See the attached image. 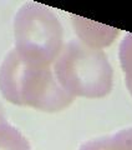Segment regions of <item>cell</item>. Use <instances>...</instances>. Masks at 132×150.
I'll use <instances>...</instances> for the list:
<instances>
[{
  "label": "cell",
  "instance_id": "ba28073f",
  "mask_svg": "<svg viewBox=\"0 0 132 150\" xmlns=\"http://www.w3.org/2000/svg\"><path fill=\"white\" fill-rule=\"evenodd\" d=\"M0 121H6L5 111H4V108H3L1 104H0Z\"/></svg>",
  "mask_w": 132,
  "mask_h": 150
},
{
  "label": "cell",
  "instance_id": "8992f818",
  "mask_svg": "<svg viewBox=\"0 0 132 150\" xmlns=\"http://www.w3.org/2000/svg\"><path fill=\"white\" fill-rule=\"evenodd\" d=\"M0 150H31V146L20 130L8 121H0Z\"/></svg>",
  "mask_w": 132,
  "mask_h": 150
},
{
  "label": "cell",
  "instance_id": "5b68a950",
  "mask_svg": "<svg viewBox=\"0 0 132 150\" xmlns=\"http://www.w3.org/2000/svg\"><path fill=\"white\" fill-rule=\"evenodd\" d=\"M79 150H132V128L86 140L80 145Z\"/></svg>",
  "mask_w": 132,
  "mask_h": 150
},
{
  "label": "cell",
  "instance_id": "52a82bcc",
  "mask_svg": "<svg viewBox=\"0 0 132 150\" xmlns=\"http://www.w3.org/2000/svg\"><path fill=\"white\" fill-rule=\"evenodd\" d=\"M119 58L126 86L132 95V33H127L122 39L119 49Z\"/></svg>",
  "mask_w": 132,
  "mask_h": 150
},
{
  "label": "cell",
  "instance_id": "277c9868",
  "mask_svg": "<svg viewBox=\"0 0 132 150\" xmlns=\"http://www.w3.org/2000/svg\"><path fill=\"white\" fill-rule=\"evenodd\" d=\"M74 30L81 43L93 49H102L114 43L120 30L103 24L91 21L77 15H70Z\"/></svg>",
  "mask_w": 132,
  "mask_h": 150
},
{
  "label": "cell",
  "instance_id": "3957f363",
  "mask_svg": "<svg viewBox=\"0 0 132 150\" xmlns=\"http://www.w3.org/2000/svg\"><path fill=\"white\" fill-rule=\"evenodd\" d=\"M14 50L24 60L53 67L64 46V29L49 8L39 3H25L13 21Z\"/></svg>",
  "mask_w": 132,
  "mask_h": 150
},
{
  "label": "cell",
  "instance_id": "7a4b0ae2",
  "mask_svg": "<svg viewBox=\"0 0 132 150\" xmlns=\"http://www.w3.org/2000/svg\"><path fill=\"white\" fill-rule=\"evenodd\" d=\"M53 70L61 86L74 98H105L114 85V69L107 55L80 40L64 44Z\"/></svg>",
  "mask_w": 132,
  "mask_h": 150
},
{
  "label": "cell",
  "instance_id": "6da1fadb",
  "mask_svg": "<svg viewBox=\"0 0 132 150\" xmlns=\"http://www.w3.org/2000/svg\"><path fill=\"white\" fill-rule=\"evenodd\" d=\"M0 93L14 105L46 112L64 110L75 99L58 81L53 67L26 62L14 49L0 65Z\"/></svg>",
  "mask_w": 132,
  "mask_h": 150
}]
</instances>
